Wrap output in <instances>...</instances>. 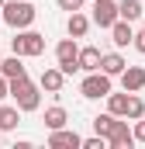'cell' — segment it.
Listing matches in <instances>:
<instances>
[{
	"label": "cell",
	"mask_w": 145,
	"mask_h": 149,
	"mask_svg": "<svg viewBox=\"0 0 145 149\" xmlns=\"http://www.w3.org/2000/svg\"><path fill=\"white\" fill-rule=\"evenodd\" d=\"M7 94L14 97V104H17V111H21V114L38 111V108H41L38 83H31V80H28V73H24V76H14V80H7Z\"/></svg>",
	"instance_id": "obj_1"
},
{
	"label": "cell",
	"mask_w": 145,
	"mask_h": 149,
	"mask_svg": "<svg viewBox=\"0 0 145 149\" xmlns=\"http://www.w3.org/2000/svg\"><path fill=\"white\" fill-rule=\"evenodd\" d=\"M35 17H38V7L31 3V0H3V7H0V21L10 24L14 31L31 28Z\"/></svg>",
	"instance_id": "obj_2"
},
{
	"label": "cell",
	"mask_w": 145,
	"mask_h": 149,
	"mask_svg": "<svg viewBox=\"0 0 145 149\" xmlns=\"http://www.w3.org/2000/svg\"><path fill=\"white\" fill-rule=\"evenodd\" d=\"M10 52L21 56V59H35V56L45 52V35H38L31 28H21V31H14V38H10Z\"/></svg>",
	"instance_id": "obj_3"
},
{
	"label": "cell",
	"mask_w": 145,
	"mask_h": 149,
	"mask_svg": "<svg viewBox=\"0 0 145 149\" xmlns=\"http://www.w3.org/2000/svg\"><path fill=\"white\" fill-rule=\"evenodd\" d=\"M79 94H83L86 101H100V97H107V94H110V76L100 73V70L86 73L83 83H79Z\"/></svg>",
	"instance_id": "obj_4"
},
{
	"label": "cell",
	"mask_w": 145,
	"mask_h": 149,
	"mask_svg": "<svg viewBox=\"0 0 145 149\" xmlns=\"http://www.w3.org/2000/svg\"><path fill=\"white\" fill-rule=\"evenodd\" d=\"M76 52H79L76 38H62V42L55 45V66H59V70H62L66 76L79 73V63H76Z\"/></svg>",
	"instance_id": "obj_5"
},
{
	"label": "cell",
	"mask_w": 145,
	"mask_h": 149,
	"mask_svg": "<svg viewBox=\"0 0 145 149\" xmlns=\"http://www.w3.org/2000/svg\"><path fill=\"white\" fill-rule=\"evenodd\" d=\"M131 146H135V135L128 128V118L124 121L114 118V125H110V132H107V149H131Z\"/></svg>",
	"instance_id": "obj_6"
},
{
	"label": "cell",
	"mask_w": 145,
	"mask_h": 149,
	"mask_svg": "<svg viewBox=\"0 0 145 149\" xmlns=\"http://www.w3.org/2000/svg\"><path fill=\"white\" fill-rule=\"evenodd\" d=\"M114 21H117V0H93V14H90V24L110 28Z\"/></svg>",
	"instance_id": "obj_7"
},
{
	"label": "cell",
	"mask_w": 145,
	"mask_h": 149,
	"mask_svg": "<svg viewBox=\"0 0 145 149\" xmlns=\"http://www.w3.org/2000/svg\"><path fill=\"white\" fill-rule=\"evenodd\" d=\"M79 142H83V139H79L72 128H66V125L48 132V149H79Z\"/></svg>",
	"instance_id": "obj_8"
},
{
	"label": "cell",
	"mask_w": 145,
	"mask_h": 149,
	"mask_svg": "<svg viewBox=\"0 0 145 149\" xmlns=\"http://www.w3.org/2000/svg\"><path fill=\"white\" fill-rule=\"evenodd\" d=\"M62 83H66V73L59 66H48V70H41V76H38V90H48V94H59Z\"/></svg>",
	"instance_id": "obj_9"
},
{
	"label": "cell",
	"mask_w": 145,
	"mask_h": 149,
	"mask_svg": "<svg viewBox=\"0 0 145 149\" xmlns=\"http://www.w3.org/2000/svg\"><path fill=\"white\" fill-rule=\"evenodd\" d=\"M121 87H124L128 94L145 90V70L142 66H124V70H121Z\"/></svg>",
	"instance_id": "obj_10"
},
{
	"label": "cell",
	"mask_w": 145,
	"mask_h": 149,
	"mask_svg": "<svg viewBox=\"0 0 145 149\" xmlns=\"http://www.w3.org/2000/svg\"><path fill=\"white\" fill-rule=\"evenodd\" d=\"M76 63H79V70H83V73L100 70V49H97V45H83V49L76 52Z\"/></svg>",
	"instance_id": "obj_11"
},
{
	"label": "cell",
	"mask_w": 145,
	"mask_h": 149,
	"mask_svg": "<svg viewBox=\"0 0 145 149\" xmlns=\"http://www.w3.org/2000/svg\"><path fill=\"white\" fill-rule=\"evenodd\" d=\"M107 31H110V42H114L117 49H124V45H131V38H135V31H131V21H121V17H117V21L110 24Z\"/></svg>",
	"instance_id": "obj_12"
},
{
	"label": "cell",
	"mask_w": 145,
	"mask_h": 149,
	"mask_svg": "<svg viewBox=\"0 0 145 149\" xmlns=\"http://www.w3.org/2000/svg\"><path fill=\"white\" fill-rule=\"evenodd\" d=\"M128 63H124V56L121 52H100V73L107 76H121V70H124Z\"/></svg>",
	"instance_id": "obj_13"
},
{
	"label": "cell",
	"mask_w": 145,
	"mask_h": 149,
	"mask_svg": "<svg viewBox=\"0 0 145 149\" xmlns=\"http://www.w3.org/2000/svg\"><path fill=\"white\" fill-rule=\"evenodd\" d=\"M66 31H69V38H83L90 31V17H86L83 10H72L69 21H66Z\"/></svg>",
	"instance_id": "obj_14"
},
{
	"label": "cell",
	"mask_w": 145,
	"mask_h": 149,
	"mask_svg": "<svg viewBox=\"0 0 145 149\" xmlns=\"http://www.w3.org/2000/svg\"><path fill=\"white\" fill-rule=\"evenodd\" d=\"M24 73H28V70H24V63H21V56H14V52H10L7 59L0 56V76H7V80H14V76H24Z\"/></svg>",
	"instance_id": "obj_15"
},
{
	"label": "cell",
	"mask_w": 145,
	"mask_h": 149,
	"mask_svg": "<svg viewBox=\"0 0 145 149\" xmlns=\"http://www.w3.org/2000/svg\"><path fill=\"white\" fill-rule=\"evenodd\" d=\"M69 121V111L62 108V104H52V108H45V128L52 132V128H62Z\"/></svg>",
	"instance_id": "obj_16"
},
{
	"label": "cell",
	"mask_w": 145,
	"mask_h": 149,
	"mask_svg": "<svg viewBox=\"0 0 145 149\" xmlns=\"http://www.w3.org/2000/svg\"><path fill=\"white\" fill-rule=\"evenodd\" d=\"M145 10H142V0H117V17L121 21H138Z\"/></svg>",
	"instance_id": "obj_17"
},
{
	"label": "cell",
	"mask_w": 145,
	"mask_h": 149,
	"mask_svg": "<svg viewBox=\"0 0 145 149\" xmlns=\"http://www.w3.org/2000/svg\"><path fill=\"white\" fill-rule=\"evenodd\" d=\"M17 121H21L17 104H14V108H3V104H0V132H14V128H17Z\"/></svg>",
	"instance_id": "obj_18"
},
{
	"label": "cell",
	"mask_w": 145,
	"mask_h": 149,
	"mask_svg": "<svg viewBox=\"0 0 145 149\" xmlns=\"http://www.w3.org/2000/svg\"><path fill=\"white\" fill-rule=\"evenodd\" d=\"M107 111L114 114V118H124V111H128V90H124V94H114V90H110L107 94Z\"/></svg>",
	"instance_id": "obj_19"
},
{
	"label": "cell",
	"mask_w": 145,
	"mask_h": 149,
	"mask_svg": "<svg viewBox=\"0 0 145 149\" xmlns=\"http://www.w3.org/2000/svg\"><path fill=\"white\" fill-rule=\"evenodd\" d=\"M124 118H145V101L138 97V94H128V111H124Z\"/></svg>",
	"instance_id": "obj_20"
},
{
	"label": "cell",
	"mask_w": 145,
	"mask_h": 149,
	"mask_svg": "<svg viewBox=\"0 0 145 149\" xmlns=\"http://www.w3.org/2000/svg\"><path fill=\"white\" fill-rule=\"evenodd\" d=\"M110 125H114V114H97V118H93V132H97V135H104V139H107V132H110Z\"/></svg>",
	"instance_id": "obj_21"
},
{
	"label": "cell",
	"mask_w": 145,
	"mask_h": 149,
	"mask_svg": "<svg viewBox=\"0 0 145 149\" xmlns=\"http://www.w3.org/2000/svg\"><path fill=\"white\" fill-rule=\"evenodd\" d=\"M79 146L83 149H107V139H104V135H93V139H83Z\"/></svg>",
	"instance_id": "obj_22"
},
{
	"label": "cell",
	"mask_w": 145,
	"mask_h": 149,
	"mask_svg": "<svg viewBox=\"0 0 145 149\" xmlns=\"http://www.w3.org/2000/svg\"><path fill=\"white\" fill-rule=\"evenodd\" d=\"M55 3H59V10H83V0H55Z\"/></svg>",
	"instance_id": "obj_23"
},
{
	"label": "cell",
	"mask_w": 145,
	"mask_h": 149,
	"mask_svg": "<svg viewBox=\"0 0 145 149\" xmlns=\"http://www.w3.org/2000/svg\"><path fill=\"white\" fill-rule=\"evenodd\" d=\"M135 142H145V118H135V128H131Z\"/></svg>",
	"instance_id": "obj_24"
},
{
	"label": "cell",
	"mask_w": 145,
	"mask_h": 149,
	"mask_svg": "<svg viewBox=\"0 0 145 149\" xmlns=\"http://www.w3.org/2000/svg\"><path fill=\"white\" fill-rule=\"evenodd\" d=\"M131 45H135V49H138V52L145 56V31H138V35L131 38Z\"/></svg>",
	"instance_id": "obj_25"
},
{
	"label": "cell",
	"mask_w": 145,
	"mask_h": 149,
	"mask_svg": "<svg viewBox=\"0 0 145 149\" xmlns=\"http://www.w3.org/2000/svg\"><path fill=\"white\" fill-rule=\"evenodd\" d=\"M3 97H10V94H7V76H0V101H3Z\"/></svg>",
	"instance_id": "obj_26"
},
{
	"label": "cell",
	"mask_w": 145,
	"mask_h": 149,
	"mask_svg": "<svg viewBox=\"0 0 145 149\" xmlns=\"http://www.w3.org/2000/svg\"><path fill=\"white\" fill-rule=\"evenodd\" d=\"M142 31H145V14H142Z\"/></svg>",
	"instance_id": "obj_27"
},
{
	"label": "cell",
	"mask_w": 145,
	"mask_h": 149,
	"mask_svg": "<svg viewBox=\"0 0 145 149\" xmlns=\"http://www.w3.org/2000/svg\"><path fill=\"white\" fill-rule=\"evenodd\" d=\"M0 7H3V0H0Z\"/></svg>",
	"instance_id": "obj_28"
}]
</instances>
